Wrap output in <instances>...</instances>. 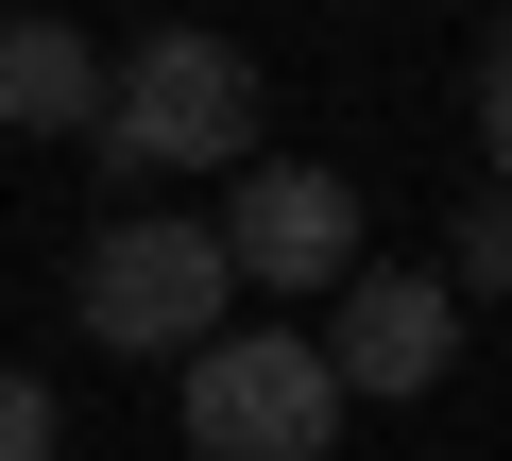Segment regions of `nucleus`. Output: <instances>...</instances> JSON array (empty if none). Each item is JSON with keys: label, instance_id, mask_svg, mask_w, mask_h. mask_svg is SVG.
Listing matches in <instances>:
<instances>
[{"label": "nucleus", "instance_id": "1", "mask_svg": "<svg viewBox=\"0 0 512 461\" xmlns=\"http://www.w3.org/2000/svg\"><path fill=\"white\" fill-rule=\"evenodd\" d=\"M171 427H188V461H325V444H342V376H325V342H291V325H205Z\"/></svg>", "mask_w": 512, "mask_h": 461}, {"label": "nucleus", "instance_id": "5", "mask_svg": "<svg viewBox=\"0 0 512 461\" xmlns=\"http://www.w3.org/2000/svg\"><path fill=\"white\" fill-rule=\"evenodd\" d=\"M444 359H461V291H444V274H393V257H359V274H342V325H325V376L393 410V393H427Z\"/></svg>", "mask_w": 512, "mask_h": 461}, {"label": "nucleus", "instance_id": "2", "mask_svg": "<svg viewBox=\"0 0 512 461\" xmlns=\"http://www.w3.org/2000/svg\"><path fill=\"white\" fill-rule=\"evenodd\" d=\"M239 137H256L239 35L171 18V35H137V52L103 69V154H120V171H239Z\"/></svg>", "mask_w": 512, "mask_h": 461}, {"label": "nucleus", "instance_id": "8", "mask_svg": "<svg viewBox=\"0 0 512 461\" xmlns=\"http://www.w3.org/2000/svg\"><path fill=\"white\" fill-rule=\"evenodd\" d=\"M461 291H512V188H495V205L461 222Z\"/></svg>", "mask_w": 512, "mask_h": 461}, {"label": "nucleus", "instance_id": "3", "mask_svg": "<svg viewBox=\"0 0 512 461\" xmlns=\"http://www.w3.org/2000/svg\"><path fill=\"white\" fill-rule=\"evenodd\" d=\"M69 308H86V342L103 359H188L222 308H239V274H222V222H103L86 240V274H69Z\"/></svg>", "mask_w": 512, "mask_h": 461}, {"label": "nucleus", "instance_id": "4", "mask_svg": "<svg viewBox=\"0 0 512 461\" xmlns=\"http://www.w3.org/2000/svg\"><path fill=\"white\" fill-rule=\"evenodd\" d=\"M359 257H376V222H359V188L325 154H256L239 171V205H222V274L239 291H342Z\"/></svg>", "mask_w": 512, "mask_h": 461}, {"label": "nucleus", "instance_id": "6", "mask_svg": "<svg viewBox=\"0 0 512 461\" xmlns=\"http://www.w3.org/2000/svg\"><path fill=\"white\" fill-rule=\"evenodd\" d=\"M0 137H103V52L69 18H0Z\"/></svg>", "mask_w": 512, "mask_h": 461}, {"label": "nucleus", "instance_id": "7", "mask_svg": "<svg viewBox=\"0 0 512 461\" xmlns=\"http://www.w3.org/2000/svg\"><path fill=\"white\" fill-rule=\"evenodd\" d=\"M0 461H52V376H0Z\"/></svg>", "mask_w": 512, "mask_h": 461}, {"label": "nucleus", "instance_id": "9", "mask_svg": "<svg viewBox=\"0 0 512 461\" xmlns=\"http://www.w3.org/2000/svg\"><path fill=\"white\" fill-rule=\"evenodd\" d=\"M478 137H495V171H512V18H495V52H478Z\"/></svg>", "mask_w": 512, "mask_h": 461}]
</instances>
